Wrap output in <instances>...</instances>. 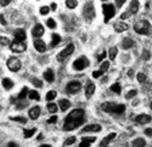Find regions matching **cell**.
<instances>
[{
    "label": "cell",
    "instance_id": "6da1fadb",
    "mask_svg": "<svg viewBox=\"0 0 152 147\" xmlns=\"http://www.w3.org/2000/svg\"><path fill=\"white\" fill-rule=\"evenodd\" d=\"M85 119V111L82 108H75L65 117L64 121V132H71L77 128L83 123Z\"/></svg>",
    "mask_w": 152,
    "mask_h": 147
},
{
    "label": "cell",
    "instance_id": "7a4b0ae2",
    "mask_svg": "<svg viewBox=\"0 0 152 147\" xmlns=\"http://www.w3.org/2000/svg\"><path fill=\"white\" fill-rule=\"evenodd\" d=\"M102 110L104 112H107V114H111V115H121V114L124 112L126 106L123 104H116V103L106 101V103L102 104Z\"/></svg>",
    "mask_w": 152,
    "mask_h": 147
},
{
    "label": "cell",
    "instance_id": "3957f363",
    "mask_svg": "<svg viewBox=\"0 0 152 147\" xmlns=\"http://www.w3.org/2000/svg\"><path fill=\"white\" fill-rule=\"evenodd\" d=\"M134 30H135V33H138L140 35H148L152 31V28H151V24L148 21L141 20L134 24Z\"/></svg>",
    "mask_w": 152,
    "mask_h": 147
},
{
    "label": "cell",
    "instance_id": "277c9868",
    "mask_svg": "<svg viewBox=\"0 0 152 147\" xmlns=\"http://www.w3.org/2000/svg\"><path fill=\"white\" fill-rule=\"evenodd\" d=\"M102 9H103V13H104V22L107 23L111 18L115 16V7H113L112 4L105 3V4H103Z\"/></svg>",
    "mask_w": 152,
    "mask_h": 147
},
{
    "label": "cell",
    "instance_id": "5b68a950",
    "mask_svg": "<svg viewBox=\"0 0 152 147\" xmlns=\"http://www.w3.org/2000/svg\"><path fill=\"white\" fill-rule=\"evenodd\" d=\"M74 49H75L74 44H69L66 47H64V49L62 52L58 53V56H57V60H58V62H63L64 59H66L69 56H71V54L74 53Z\"/></svg>",
    "mask_w": 152,
    "mask_h": 147
},
{
    "label": "cell",
    "instance_id": "8992f818",
    "mask_svg": "<svg viewBox=\"0 0 152 147\" xmlns=\"http://www.w3.org/2000/svg\"><path fill=\"white\" fill-rule=\"evenodd\" d=\"M6 65H7L9 70L12 71V72L20 71L21 68H22V63H21V60L18 59V58H16V57H11V58H9Z\"/></svg>",
    "mask_w": 152,
    "mask_h": 147
},
{
    "label": "cell",
    "instance_id": "52a82bcc",
    "mask_svg": "<svg viewBox=\"0 0 152 147\" xmlns=\"http://www.w3.org/2000/svg\"><path fill=\"white\" fill-rule=\"evenodd\" d=\"M83 17L86 18L87 22H91L94 18V5L92 1L86 3L85 7H83Z\"/></svg>",
    "mask_w": 152,
    "mask_h": 147
},
{
    "label": "cell",
    "instance_id": "ba28073f",
    "mask_svg": "<svg viewBox=\"0 0 152 147\" xmlns=\"http://www.w3.org/2000/svg\"><path fill=\"white\" fill-rule=\"evenodd\" d=\"M88 65H89V60H88L87 57H85V56L77 58V59H76V60L72 63V68H74L75 70H77V71H81V70L86 69Z\"/></svg>",
    "mask_w": 152,
    "mask_h": 147
},
{
    "label": "cell",
    "instance_id": "9c48e42d",
    "mask_svg": "<svg viewBox=\"0 0 152 147\" xmlns=\"http://www.w3.org/2000/svg\"><path fill=\"white\" fill-rule=\"evenodd\" d=\"M10 48L12 52H16V53H22L27 49V44L26 41H20V40H13L10 45Z\"/></svg>",
    "mask_w": 152,
    "mask_h": 147
},
{
    "label": "cell",
    "instance_id": "30bf717a",
    "mask_svg": "<svg viewBox=\"0 0 152 147\" xmlns=\"http://www.w3.org/2000/svg\"><path fill=\"white\" fill-rule=\"evenodd\" d=\"M65 90H66V93H69V94L77 93V92L81 90V83H80L79 81H71V82H69V83L66 84Z\"/></svg>",
    "mask_w": 152,
    "mask_h": 147
},
{
    "label": "cell",
    "instance_id": "8fae6325",
    "mask_svg": "<svg viewBox=\"0 0 152 147\" xmlns=\"http://www.w3.org/2000/svg\"><path fill=\"white\" fill-rule=\"evenodd\" d=\"M94 92H96V84H94L92 81H87L86 87H85V94H86V98L89 99V98L94 94Z\"/></svg>",
    "mask_w": 152,
    "mask_h": 147
},
{
    "label": "cell",
    "instance_id": "7c38bea8",
    "mask_svg": "<svg viewBox=\"0 0 152 147\" xmlns=\"http://www.w3.org/2000/svg\"><path fill=\"white\" fill-rule=\"evenodd\" d=\"M45 33V28L41 25V24H35L33 30H31V34L34 36V39H39L40 36H42Z\"/></svg>",
    "mask_w": 152,
    "mask_h": 147
},
{
    "label": "cell",
    "instance_id": "4fadbf2b",
    "mask_svg": "<svg viewBox=\"0 0 152 147\" xmlns=\"http://www.w3.org/2000/svg\"><path fill=\"white\" fill-rule=\"evenodd\" d=\"M34 47H35V49L37 51V52H40V53H42V52H45L46 51V44L41 40V39H34Z\"/></svg>",
    "mask_w": 152,
    "mask_h": 147
},
{
    "label": "cell",
    "instance_id": "5bb4252c",
    "mask_svg": "<svg viewBox=\"0 0 152 147\" xmlns=\"http://www.w3.org/2000/svg\"><path fill=\"white\" fill-rule=\"evenodd\" d=\"M151 121H152L151 116L150 115H146V114H141V115H139V116L135 117V122L139 123V124H147Z\"/></svg>",
    "mask_w": 152,
    "mask_h": 147
},
{
    "label": "cell",
    "instance_id": "9a60e30c",
    "mask_svg": "<svg viewBox=\"0 0 152 147\" xmlns=\"http://www.w3.org/2000/svg\"><path fill=\"white\" fill-rule=\"evenodd\" d=\"M100 130H102V127L99 124H88V125H86L83 129H82V133H88V132L98 133Z\"/></svg>",
    "mask_w": 152,
    "mask_h": 147
},
{
    "label": "cell",
    "instance_id": "2e32d148",
    "mask_svg": "<svg viewBox=\"0 0 152 147\" xmlns=\"http://www.w3.org/2000/svg\"><path fill=\"white\" fill-rule=\"evenodd\" d=\"M40 112H41L40 107L39 106H34V107H31L29 110V117L31 119H37V118H39V116H40Z\"/></svg>",
    "mask_w": 152,
    "mask_h": 147
},
{
    "label": "cell",
    "instance_id": "e0dca14e",
    "mask_svg": "<svg viewBox=\"0 0 152 147\" xmlns=\"http://www.w3.org/2000/svg\"><path fill=\"white\" fill-rule=\"evenodd\" d=\"M27 38V33L23 29H17L15 31V40H20V41H26Z\"/></svg>",
    "mask_w": 152,
    "mask_h": 147
},
{
    "label": "cell",
    "instance_id": "ac0fdd59",
    "mask_svg": "<svg viewBox=\"0 0 152 147\" xmlns=\"http://www.w3.org/2000/svg\"><path fill=\"white\" fill-rule=\"evenodd\" d=\"M116 133H110L107 136H105L103 140H102V142H100V145H102V147H106V145H109L113 139L116 138Z\"/></svg>",
    "mask_w": 152,
    "mask_h": 147
},
{
    "label": "cell",
    "instance_id": "d6986e66",
    "mask_svg": "<svg viewBox=\"0 0 152 147\" xmlns=\"http://www.w3.org/2000/svg\"><path fill=\"white\" fill-rule=\"evenodd\" d=\"M113 28H115V30H116L117 33H122V31L128 30L129 25H128L127 23H124V22H117L115 25H113Z\"/></svg>",
    "mask_w": 152,
    "mask_h": 147
},
{
    "label": "cell",
    "instance_id": "ffe728a7",
    "mask_svg": "<svg viewBox=\"0 0 152 147\" xmlns=\"http://www.w3.org/2000/svg\"><path fill=\"white\" fill-rule=\"evenodd\" d=\"M58 105H59V108H61V111H66V110L71 106V104H70V101L68 100V99H61L59 101H58Z\"/></svg>",
    "mask_w": 152,
    "mask_h": 147
},
{
    "label": "cell",
    "instance_id": "44dd1931",
    "mask_svg": "<svg viewBox=\"0 0 152 147\" xmlns=\"http://www.w3.org/2000/svg\"><path fill=\"white\" fill-rule=\"evenodd\" d=\"M139 6H140V3L138 0H134V1H132L130 5H129V12L132 15H135L138 11H139Z\"/></svg>",
    "mask_w": 152,
    "mask_h": 147
},
{
    "label": "cell",
    "instance_id": "7402d4cb",
    "mask_svg": "<svg viewBox=\"0 0 152 147\" xmlns=\"http://www.w3.org/2000/svg\"><path fill=\"white\" fill-rule=\"evenodd\" d=\"M134 46V41H133L130 38H124L122 41V48L123 49H129Z\"/></svg>",
    "mask_w": 152,
    "mask_h": 147
},
{
    "label": "cell",
    "instance_id": "603a6c76",
    "mask_svg": "<svg viewBox=\"0 0 152 147\" xmlns=\"http://www.w3.org/2000/svg\"><path fill=\"white\" fill-rule=\"evenodd\" d=\"M145 146H146L145 139L138 138V139H135V140L132 141V147H145Z\"/></svg>",
    "mask_w": 152,
    "mask_h": 147
},
{
    "label": "cell",
    "instance_id": "cb8c5ba5",
    "mask_svg": "<svg viewBox=\"0 0 152 147\" xmlns=\"http://www.w3.org/2000/svg\"><path fill=\"white\" fill-rule=\"evenodd\" d=\"M44 79L47 81V82H53V80H54V75H53V71L51 70V69H48V70H46L45 72H44Z\"/></svg>",
    "mask_w": 152,
    "mask_h": 147
},
{
    "label": "cell",
    "instance_id": "d4e9b609",
    "mask_svg": "<svg viewBox=\"0 0 152 147\" xmlns=\"http://www.w3.org/2000/svg\"><path fill=\"white\" fill-rule=\"evenodd\" d=\"M61 40H62L61 35H58V34H53V35H52V40H51V47L57 46V45L61 42Z\"/></svg>",
    "mask_w": 152,
    "mask_h": 147
},
{
    "label": "cell",
    "instance_id": "484cf974",
    "mask_svg": "<svg viewBox=\"0 0 152 147\" xmlns=\"http://www.w3.org/2000/svg\"><path fill=\"white\" fill-rule=\"evenodd\" d=\"M3 86H4V88L6 90H10V89H12V87L15 84H13V82L10 79H3Z\"/></svg>",
    "mask_w": 152,
    "mask_h": 147
},
{
    "label": "cell",
    "instance_id": "4316f807",
    "mask_svg": "<svg viewBox=\"0 0 152 147\" xmlns=\"http://www.w3.org/2000/svg\"><path fill=\"white\" fill-rule=\"evenodd\" d=\"M28 94H29L28 88H27V87H23V88H22V90L20 92V94L17 95V99H18V100H23Z\"/></svg>",
    "mask_w": 152,
    "mask_h": 147
},
{
    "label": "cell",
    "instance_id": "83f0119b",
    "mask_svg": "<svg viewBox=\"0 0 152 147\" xmlns=\"http://www.w3.org/2000/svg\"><path fill=\"white\" fill-rule=\"evenodd\" d=\"M117 53H118V49H117V47H111V48L109 49V58H110L111 60H113V59L116 58Z\"/></svg>",
    "mask_w": 152,
    "mask_h": 147
},
{
    "label": "cell",
    "instance_id": "f1b7e54d",
    "mask_svg": "<svg viewBox=\"0 0 152 147\" xmlns=\"http://www.w3.org/2000/svg\"><path fill=\"white\" fill-rule=\"evenodd\" d=\"M28 97L31 100H40V94H39V92H36V90H29Z\"/></svg>",
    "mask_w": 152,
    "mask_h": 147
},
{
    "label": "cell",
    "instance_id": "f546056e",
    "mask_svg": "<svg viewBox=\"0 0 152 147\" xmlns=\"http://www.w3.org/2000/svg\"><path fill=\"white\" fill-rule=\"evenodd\" d=\"M65 5H66L68 9H75L76 6L79 5V1H76V0H66Z\"/></svg>",
    "mask_w": 152,
    "mask_h": 147
},
{
    "label": "cell",
    "instance_id": "4dcf8cb0",
    "mask_svg": "<svg viewBox=\"0 0 152 147\" xmlns=\"http://www.w3.org/2000/svg\"><path fill=\"white\" fill-rule=\"evenodd\" d=\"M47 110H48L51 114H56L57 111H58V106H57L56 104H53V103H50L47 105Z\"/></svg>",
    "mask_w": 152,
    "mask_h": 147
},
{
    "label": "cell",
    "instance_id": "1f68e13d",
    "mask_svg": "<svg viewBox=\"0 0 152 147\" xmlns=\"http://www.w3.org/2000/svg\"><path fill=\"white\" fill-rule=\"evenodd\" d=\"M56 97H57V92H56V90H50L48 93L46 94V99H47L48 101H50V100H53Z\"/></svg>",
    "mask_w": 152,
    "mask_h": 147
},
{
    "label": "cell",
    "instance_id": "d6a6232c",
    "mask_svg": "<svg viewBox=\"0 0 152 147\" xmlns=\"http://www.w3.org/2000/svg\"><path fill=\"white\" fill-rule=\"evenodd\" d=\"M35 132H36L35 128H33V129H26L24 130V138H31L35 134Z\"/></svg>",
    "mask_w": 152,
    "mask_h": 147
},
{
    "label": "cell",
    "instance_id": "836d02e7",
    "mask_svg": "<svg viewBox=\"0 0 152 147\" xmlns=\"http://www.w3.org/2000/svg\"><path fill=\"white\" fill-rule=\"evenodd\" d=\"M10 119L11 121H15V122H20V123H23V124H26L27 123V118L26 117H10Z\"/></svg>",
    "mask_w": 152,
    "mask_h": 147
},
{
    "label": "cell",
    "instance_id": "e575fe53",
    "mask_svg": "<svg viewBox=\"0 0 152 147\" xmlns=\"http://www.w3.org/2000/svg\"><path fill=\"white\" fill-rule=\"evenodd\" d=\"M111 90L115 92V93H117V94H120V93H121V86H120L118 83H113V84L111 86Z\"/></svg>",
    "mask_w": 152,
    "mask_h": 147
},
{
    "label": "cell",
    "instance_id": "d590c367",
    "mask_svg": "<svg viewBox=\"0 0 152 147\" xmlns=\"http://www.w3.org/2000/svg\"><path fill=\"white\" fill-rule=\"evenodd\" d=\"M96 140H97L96 136H83L82 138V141L83 142H88V143H93Z\"/></svg>",
    "mask_w": 152,
    "mask_h": 147
},
{
    "label": "cell",
    "instance_id": "8d00e7d4",
    "mask_svg": "<svg viewBox=\"0 0 152 147\" xmlns=\"http://www.w3.org/2000/svg\"><path fill=\"white\" fill-rule=\"evenodd\" d=\"M75 141H76V138H75V136H70V138H68V139L64 141V146H71Z\"/></svg>",
    "mask_w": 152,
    "mask_h": 147
},
{
    "label": "cell",
    "instance_id": "74e56055",
    "mask_svg": "<svg viewBox=\"0 0 152 147\" xmlns=\"http://www.w3.org/2000/svg\"><path fill=\"white\" fill-rule=\"evenodd\" d=\"M109 66H110V63L109 62H103V64L100 65V69H99V71H102L103 74L109 69Z\"/></svg>",
    "mask_w": 152,
    "mask_h": 147
},
{
    "label": "cell",
    "instance_id": "f35d334b",
    "mask_svg": "<svg viewBox=\"0 0 152 147\" xmlns=\"http://www.w3.org/2000/svg\"><path fill=\"white\" fill-rule=\"evenodd\" d=\"M56 25H57V23L54 22L53 18H48V20H47V27L53 29V28H56Z\"/></svg>",
    "mask_w": 152,
    "mask_h": 147
},
{
    "label": "cell",
    "instance_id": "ab89813d",
    "mask_svg": "<svg viewBox=\"0 0 152 147\" xmlns=\"http://www.w3.org/2000/svg\"><path fill=\"white\" fill-rule=\"evenodd\" d=\"M137 93H138V92H137L135 89H133V90L128 92L127 95H126V99H132V98H134V97L137 95Z\"/></svg>",
    "mask_w": 152,
    "mask_h": 147
},
{
    "label": "cell",
    "instance_id": "60d3db41",
    "mask_svg": "<svg viewBox=\"0 0 152 147\" xmlns=\"http://www.w3.org/2000/svg\"><path fill=\"white\" fill-rule=\"evenodd\" d=\"M137 79H138V81L141 83V82H145L146 81V75L145 74H142V72H139L138 75H137Z\"/></svg>",
    "mask_w": 152,
    "mask_h": 147
},
{
    "label": "cell",
    "instance_id": "b9f144b4",
    "mask_svg": "<svg viewBox=\"0 0 152 147\" xmlns=\"http://www.w3.org/2000/svg\"><path fill=\"white\" fill-rule=\"evenodd\" d=\"M31 82H33V84L35 86V87H42V82L40 81V80H37V79H31Z\"/></svg>",
    "mask_w": 152,
    "mask_h": 147
},
{
    "label": "cell",
    "instance_id": "7bdbcfd3",
    "mask_svg": "<svg viewBox=\"0 0 152 147\" xmlns=\"http://www.w3.org/2000/svg\"><path fill=\"white\" fill-rule=\"evenodd\" d=\"M48 12H50V7H47V6H42V7H40V13H41L42 16L47 15Z\"/></svg>",
    "mask_w": 152,
    "mask_h": 147
},
{
    "label": "cell",
    "instance_id": "ee69618b",
    "mask_svg": "<svg viewBox=\"0 0 152 147\" xmlns=\"http://www.w3.org/2000/svg\"><path fill=\"white\" fill-rule=\"evenodd\" d=\"M0 40H1V46H6V45H9V44H10L9 39H7V38H5V36H0ZM10 45H11V44H10Z\"/></svg>",
    "mask_w": 152,
    "mask_h": 147
},
{
    "label": "cell",
    "instance_id": "f6af8a7d",
    "mask_svg": "<svg viewBox=\"0 0 152 147\" xmlns=\"http://www.w3.org/2000/svg\"><path fill=\"white\" fill-rule=\"evenodd\" d=\"M92 76H93L94 79H99L100 76H103V72L99 71V70H98V71H93V72H92Z\"/></svg>",
    "mask_w": 152,
    "mask_h": 147
},
{
    "label": "cell",
    "instance_id": "bcb514c9",
    "mask_svg": "<svg viewBox=\"0 0 152 147\" xmlns=\"http://www.w3.org/2000/svg\"><path fill=\"white\" fill-rule=\"evenodd\" d=\"M141 57H142V59H144V60H148V59H150V57H151V54H150V52H148V51H144Z\"/></svg>",
    "mask_w": 152,
    "mask_h": 147
},
{
    "label": "cell",
    "instance_id": "7dc6e473",
    "mask_svg": "<svg viewBox=\"0 0 152 147\" xmlns=\"http://www.w3.org/2000/svg\"><path fill=\"white\" fill-rule=\"evenodd\" d=\"M105 57H106V52L103 51V52H100V53L98 54V58H97V59H98V62H103V59H104Z\"/></svg>",
    "mask_w": 152,
    "mask_h": 147
},
{
    "label": "cell",
    "instance_id": "c3c4849f",
    "mask_svg": "<svg viewBox=\"0 0 152 147\" xmlns=\"http://www.w3.org/2000/svg\"><path fill=\"white\" fill-rule=\"evenodd\" d=\"M57 119H58V118H57V116H56V115H53V116L47 121V123H48V124H51V123H56V122H57Z\"/></svg>",
    "mask_w": 152,
    "mask_h": 147
},
{
    "label": "cell",
    "instance_id": "681fc988",
    "mask_svg": "<svg viewBox=\"0 0 152 147\" xmlns=\"http://www.w3.org/2000/svg\"><path fill=\"white\" fill-rule=\"evenodd\" d=\"M145 134L150 138H152V128H147V129H145Z\"/></svg>",
    "mask_w": 152,
    "mask_h": 147
},
{
    "label": "cell",
    "instance_id": "f907efd6",
    "mask_svg": "<svg viewBox=\"0 0 152 147\" xmlns=\"http://www.w3.org/2000/svg\"><path fill=\"white\" fill-rule=\"evenodd\" d=\"M89 146H91V143H88V142L81 141V143H80V147H89Z\"/></svg>",
    "mask_w": 152,
    "mask_h": 147
},
{
    "label": "cell",
    "instance_id": "816d5d0a",
    "mask_svg": "<svg viewBox=\"0 0 152 147\" xmlns=\"http://www.w3.org/2000/svg\"><path fill=\"white\" fill-rule=\"evenodd\" d=\"M115 4H116V6H122L123 4H124V1H123V0H122V1H121V0H117V1H115Z\"/></svg>",
    "mask_w": 152,
    "mask_h": 147
},
{
    "label": "cell",
    "instance_id": "f5cc1de1",
    "mask_svg": "<svg viewBox=\"0 0 152 147\" xmlns=\"http://www.w3.org/2000/svg\"><path fill=\"white\" fill-rule=\"evenodd\" d=\"M9 4H10V1H5V0H1V1H0V5L1 6H6Z\"/></svg>",
    "mask_w": 152,
    "mask_h": 147
},
{
    "label": "cell",
    "instance_id": "db71d44e",
    "mask_svg": "<svg viewBox=\"0 0 152 147\" xmlns=\"http://www.w3.org/2000/svg\"><path fill=\"white\" fill-rule=\"evenodd\" d=\"M7 147H18L15 142H9V145H7Z\"/></svg>",
    "mask_w": 152,
    "mask_h": 147
},
{
    "label": "cell",
    "instance_id": "11a10c76",
    "mask_svg": "<svg viewBox=\"0 0 152 147\" xmlns=\"http://www.w3.org/2000/svg\"><path fill=\"white\" fill-rule=\"evenodd\" d=\"M133 75H134V71H133V70H132V69H130V70H129V71H128V76H129V77H132V76H133Z\"/></svg>",
    "mask_w": 152,
    "mask_h": 147
},
{
    "label": "cell",
    "instance_id": "9f6ffc18",
    "mask_svg": "<svg viewBox=\"0 0 152 147\" xmlns=\"http://www.w3.org/2000/svg\"><path fill=\"white\" fill-rule=\"evenodd\" d=\"M51 9L54 11V10L57 9V4H56V3H52V4H51Z\"/></svg>",
    "mask_w": 152,
    "mask_h": 147
},
{
    "label": "cell",
    "instance_id": "6f0895ef",
    "mask_svg": "<svg viewBox=\"0 0 152 147\" xmlns=\"http://www.w3.org/2000/svg\"><path fill=\"white\" fill-rule=\"evenodd\" d=\"M0 18H1V24H3V25H6V22H5V20H4V16L1 15V17H0Z\"/></svg>",
    "mask_w": 152,
    "mask_h": 147
},
{
    "label": "cell",
    "instance_id": "680465c9",
    "mask_svg": "<svg viewBox=\"0 0 152 147\" xmlns=\"http://www.w3.org/2000/svg\"><path fill=\"white\" fill-rule=\"evenodd\" d=\"M40 147H52V146H51V145H46V143H45V145H41Z\"/></svg>",
    "mask_w": 152,
    "mask_h": 147
},
{
    "label": "cell",
    "instance_id": "91938a15",
    "mask_svg": "<svg viewBox=\"0 0 152 147\" xmlns=\"http://www.w3.org/2000/svg\"><path fill=\"white\" fill-rule=\"evenodd\" d=\"M150 107H151V108H152V103H151V104H150Z\"/></svg>",
    "mask_w": 152,
    "mask_h": 147
}]
</instances>
